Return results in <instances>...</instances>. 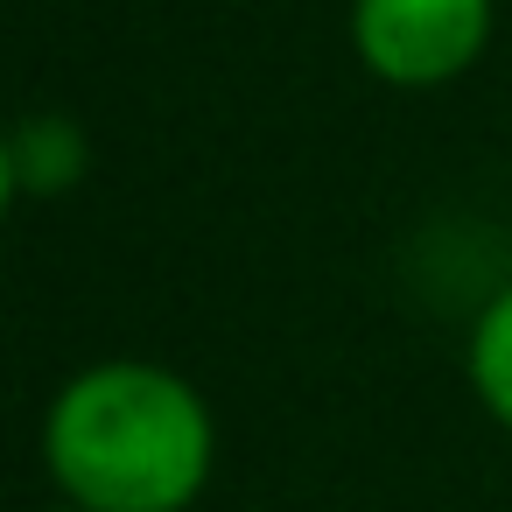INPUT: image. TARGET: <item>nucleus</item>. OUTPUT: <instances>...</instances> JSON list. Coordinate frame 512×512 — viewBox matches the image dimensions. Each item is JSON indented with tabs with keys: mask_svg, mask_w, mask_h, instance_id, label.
Segmentation results:
<instances>
[{
	"mask_svg": "<svg viewBox=\"0 0 512 512\" xmlns=\"http://www.w3.org/2000/svg\"><path fill=\"white\" fill-rule=\"evenodd\" d=\"M43 470L78 512H190L218 470V414L162 358H92L43 407Z\"/></svg>",
	"mask_w": 512,
	"mask_h": 512,
	"instance_id": "nucleus-1",
	"label": "nucleus"
},
{
	"mask_svg": "<svg viewBox=\"0 0 512 512\" xmlns=\"http://www.w3.org/2000/svg\"><path fill=\"white\" fill-rule=\"evenodd\" d=\"M498 29V0H351V57L393 92L456 85Z\"/></svg>",
	"mask_w": 512,
	"mask_h": 512,
	"instance_id": "nucleus-2",
	"label": "nucleus"
},
{
	"mask_svg": "<svg viewBox=\"0 0 512 512\" xmlns=\"http://www.w3.org/2000/svg\"><path fill=\"white\" fill-rule=\"evenodd\" d=\"M463 379H470L477 407L512 435V281L477 309V323L463 337Z\"/></svg>",
	"mask_w": 512,
	"mask_h": 512,
	"instance_id": "nucleus-3",
	"label": "nucleus"
},
{
	"mask_svg": "<svg viewBox=\"0 0 512 512\" xmlns=\"http://www.w3.org/2000/svg\"><path fill=\"white\" fill-rule=\"evenodd\" d=\"M15 169H22V190L36 197H64L85 169H92V148L78 134V120L50 113V120H22L15 127Z\"/></svg>",
	"mask_w": 512,
	"mask_h": 512,
	"instance_id": "nucleus-4",
	"label": "nucleus"
},
{
	"mask_svg": "<svg viewBox=\"0 0 512 512\" xmlns=\"http://www.w3.org/2000/svg\"><path fill=\"white\" fill-rule=\"evenodd\" d=\"M15 197H22V169H15V127L0 120V225H8Z\"/></svg>",
	"mask_w": 512,
	"mask_h": 512,
	"instance_id": "nucleus-5",
	"label": "nucleus"
},
{
	"mask_svg": "<svg viewBox=\"0 0 512 512\" xmlns=\"http://www.w3.org/2000/svg\"><path fill=\"white\" fill-rule=\"evenodd\" d=\"M36 512H78V505H64V498H50V505H36Z\"/></svg>",
	"mask_w": 512,
	"mask_h": 512,
	"instance_id": "nucleus-6",
	"label": "nucleus"
}]
</instances>
